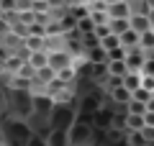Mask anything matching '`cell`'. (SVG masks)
<instances>
[{"mask_svg":"<svg viewBox=\"0 0 154 146\" xmlns=\"http://www.w3.org/2000/svg\"><path fill=\"white\" fill-rule=\"evenodd\" d=\"M75 120H77V118H75V110H72L69 105H54L51 113H49V128H62V131H67Z\"/></svg>","mask_w":154,"mask_h":146,"instance_id":"cell-2","label":"cell"},{"mask_svg":"<svg viewBox=\"0 0 154 146\" xmlns=\"http://www.w3.org/2000/svg\"><path fill=\"white\" fill-rule=\"evenodd\" d=\"M141 87L152 92V90H154V77H152V75H141Z\"/></svg>","mask_w":154,"mask_h":146,"instance_id":"cell-35","label":"cell"},{"mask_svg":"<svg viewBox=\"0 0 154 146\" xmlns=\"http://www.w3.org/2000/svg\"><path fill=\"white\" fill-rule=\"evenodd\" d=\"M108 95H110V100H113L116 105H126L128 100H131V92H128L123 85H118V87H110V90H108Z\"/></svg>","mask_w":154,"mask_h":146,"instance_id":"cell-13","label":"cell"},{"mask_svg":"<svg viewBox=\"0 0 154 146\" xmlns=\"http://www.w3.org/2000/svg\"><path fill=\"white\" fill-rule=\"evenodd\" d=\"M128 28L136 33H146L152 31V21H149V13H139V11H131L128 16Z\"/></svg>","mask_w":154,"mask_h":146,"instance_id":"cell-6","label":"cell"},{"mask_svg":"<svg viewBox=\"0 0 154 146\" xmlns=\"http://www.w3.org/2000/svg\"><path fill=\"white\" fill-rule=\"evenodd\" d=\"M139 49L146 51V49H154V28L146 33H139Z\"/></svg>","mask_w":154,"mask_h":146,"instance_id":"cell-25","label":"cell"},{"mask_svg":"<svg viewBox=\"0 0 154 146\" xmlns=\"http://www.w3.org/2000/svg\"><path fill=\"white\" fill-rule=\"evenodd\" d=\"M131 3L128 0H121V3H113V5L105 8V13H108V18H128L131 16Z\"/></svg>","mask_w":154,"mask_h":146,"instance_id":"cell-9","label":"cell"},{"mask_svg":"<svg viewBox=\"0 0 154 146\" xmlns=\"http://www.w3.org/2000/svg\"><path fill=\"white\" fill-rule=\"evenodd\" d=\"M31 3H44V0H31Z\"/></svg>","mask_w":154,"mask_h":146,"instance_id":"cell-41","label":"cell"},{"mask_svg":"<svg viewBox=\"0 0 154 146\" xmlns=\"http://www.w3.org/2000/svg\"><path fill=\"white\" fill-rule=\"evenodd\" d=\"M118 41H121L123 49H134V46H139V33L128 28V31H123L121 36H118Z\"/></svg>","mask_w":154,"mask_h":146,"instance_id":"cell-18","label":"cell"},{"mask_svg":"<svg viewBox=\"0 0 154 146\" xmlns=\"http://www.w3.org/2000/svg\"><path fill=\"white\" fill-rule=\"evenodd\" d=\"M75 77H77V69H75V67H64V69L57 72V80H59L62 85H72Z\"/></svg>","mask_w":154,"mask_h":146,"instance_id":"cell-21","label":"cell"},{"mask_svg":"<svg viewBox=\"0 0 154 146\" xmlns=\"http://www.w3.org/2000/svg\"><path fill=\"white\" fill-rule=\"evenodd\" d=\"M105 72H108L110 77H123L128 72V67H126L123 59H116V62H105Z\"/></svg>","mask_w":154,"mask_h":146,"instance_id":"cell-17","label":"cell"},{"mask_svg":"<svg viewBox=\"0 0 154 146\" xmlns=\"http://www.w3.org/2000/svg\"><path fill=\"white\" fill-rule=\"evenodd\" d=\"M85 59H88L90 64H105V62H108V54H105V49H100V46H90V49H85Z\"/></svg>","mask_w":154,"mask_h":146,"instance_id":"cell-12","label":"cell"},{"mask_svg":"<svg viewBox=\"0 0 154 146\" xmlns=\"http://www.w3.org/2000/svg\"><path fill=\"white\" fill-rule=\"evenodd\" d=\"M82 3H93V0H82Z\"/></svg>","mask_w":154,"mask_h":146,"instance_id":"cell-42","label":"cell"},{"mask_svg":"<svg viewBox=\"0 0 154 146\" xmlns=\"http://www.w3.org/2000/svg\"><path fill=\"white\" fill-rule=\"evenodd\" d=\"M141 136L146 138V144L152 146V144H154V126H144V128H141Z\"/></svg>","mask_w":154,"mask_h":146,"instance_id":"cell-33","label":"cell"},{"mask_svg":"<svg viewBox=\"0 0 154 146\" xmlns=\"http://www.w3.org/2000/svg\"><path fill=\"white\" fill-rule=\"evenodd\" d=\"M123 128H126V131H141L144 128V118H141V115H128L126 113V118H123Z\"/></svg>","mask_w":154,"mask_h":146,"instance_id":"cell-20","label":"cell"},{"mask_svg":"<svg viewBox=\"0 0 154 146\" xmlns=\"http://www.w3.org/2000/svg\"><path fill=\"white\" fill-rule=\"evenodd\" d=\"M141 118H144V126H154V113H149V110H146Z\"/></svg>","mask_w":154,"mask_h":146,"instance_id":"cell-36","label":"cell"},{"mask_svg":"<svg viewBox=\"0 0 154 146\" xmlns=\"http://www.w3.org/2000/svg\"><path fill=\"white\" fill-rule=\"evenodd\" d=\"M149 97H152V92H149V90H144V87H136V90L131 92V100H139V103H144V105H146V100H149Z\"/></svg>","mask_w":154,"mask_h":146,"instance_id":"cell-29","label":"cell"},{"mask_svg":"<svg viewBox=\"0 0 154 146\" xmlns=\"http://www.w3.org/2000/svg\"><path fill=\"white\" fill-rule=\"evenodd\" d=\"M44 138H46V144H49V146H67V131L51 128L49 136H44Z\"/></svg>","mask_w":154,"mask_h":146,"instance_id":"cell-16","label":"cell"},{"mask_svg":"<svg viewBox=\"0 0 154 146\" xmlns=\"http://www.w3.org/2000/svg\"><path fill=\"white\" fill-rule=\"evenodd\" d=\"M123 62H126L128 72H141V64H144V51H141L139 46L126 49V56H123Z\"/></svg>","mask_w":154,"mask_h":146,"instance_id":"cell-8","label":"cell"},{"mask_svg":"<svg viewBox=\"0 0 154 146\" xmlns=\"http://www.w3.org/2000/svg\"><path fill=\"white\" fill-rule=\"evenodd\" d=\"M123 136H126V131H123V128H116V126H110V128L105 131V138H108L110 144H118V141H123Z\"/></svg>","mask_w":154,"mask_h":146,"instance_id":"cell-27","label":"cell"},{"mask_svg":"<svg viewBox=\"0 0 154 146\" xmlns=\"http://www.w3.org/2000/svg\"><path fill=\"white\" fill-rule=\"evenodd\" d=\"M16 13V0H0V16H11Z\"/></svg>","mask_w":154,"mask_h":146,"instance_id":"cell-30","label":"cell"},{"mask_svg":"<svg viewBox=\"0 0 154 146\" xmlns=\"http://www.w3.org/2000/svg\"><path fill=\"white\" fill-rule=\"evenodd\" d=\"M98 46H100V49H105V51H110V49L121 46V41H118V36H116V33H108V36H103V38L98 41Z\"/></svg>","mask_w":154,"mask_h":146,"instance_id":"cell-23","label":"cell"},{"mask_svg":"<svg viewBox=\"0 0 154 146\" xmlns=\"http://www.w3.org/2000/svg\"><path fill=\"white\" fill-rule=\"evenodd\" d=\"M26 64L31 67L33 72L41 69V67H46V64H49V51H46V49H41V51H31V54L26 56Z\"/></svg>","mask_w":154,"mask_h":146,"instance_id":"cell-10","label":"cell"},{"mask_svg":"<svg viewBox=\"0 0 154 146\" xmlns=\"http://www.w3.org/2000/svg\"><path fill=\"white\" fill-rule=\"evenodd\" d=\"M141 75H152V77H154V59H146V56H144V64H141Z\"/></svg>","mask_w":154,"mask_h":146,"instance_id":"cell-34","label":"cell"},{"mask_svg":"<svg viewBox=\"0 0 154 146\" xmlns=\"http://www.w3.org/2000/svg\"><path fill=\"white\" fill-rule=\"evenodd\" d=\"M33 92L31 90H13V108H16L18 115H23V118H31L33 113Z\"/></svg>","mask_w":154,"mask_h":146,"instance_id":"cell-3","label":"cell"},{"mask_svg":"<svg viewBox=\"0 0 154 146\" xmlns=\"http://www.w3.org/2000/svg\"><path fill=\"white\" fill-rule=\"evenodd\" d=\"M108 26H110V33L121 36L123 31H128V18H108Z\"/></svg>","mask_w":154,"mask_h":146,"instance_id":"cell-19","label":"cell"},{"mask_svg":"<svg viewBox=\"0 0 154 146\" xmlns=\"http://www.w3.org/2000/svg\"><path fill=\"white\" fill-rule=\"evenodd\" d=\"M75 28H77V33H80V36H90L95 26H93V21H90V16H88V18H80Z\"/></svg>","mask_w":154,"mask_h":146,"instance_id":"cell-26","label":"cell"},{"mask_svg":"<svg viewBox=\"0 0 154 146\" xmlns=\"http://www.w3.org/2000/svg\"><path fill=\"white\" fill-rule=\"evenodd\" d=\"M105 54H108V62H116V59H123V56H126V49L116 46V49H110V51H105Z\"/></svg>","mask_w":154,"mask_h":146,"instance_id":"cell-32","label":"cell"},{"mask_svg":"<svg viewBox=\"0 0 154 146\" xmlns=\"http://www.w3.org/2000/svg\"><path fill=\"white\" fill-rule=\"evenodd\" d=\"M57 80V72L54 69H51V67L49 64H46V67H41V69H36V75H33V82H41V85H49V82H54Z\"/></svg>","mask_w":154,"mask_h":146,"instance_id":"cell-14","label":"cell"},{"mask_svg":"<svg viewBox=\"0 0 154 146\" xmlns=\"http://www.w3.org/2000/svg\"><path fill=\"white\" fill-rule=\"evenodd\" d=\"M46 51H49V67L54 72L64 69V67H72V62H75L67 49H46Z\"/></svg>","mask_w":154,"mask_h":146,"instance_id":"cell-4","label":"cell"},{"mask_svg":"<svg viewBox=\"0 0 154 146\" xmlns=\"http://www.w3.org/2000/svg\"><path fill=\"white\" fill-rule=\"evenodd\" d=\"M67 13H69L75 21H80V18H88L90 16V8H88V3H80V5H72Z\"/></svg>","mask_w":154,"mask_h":146,"instance_id":"cell-22","label":"cell"},{"mask_svg":"<svg viewBox=\"0 0 154 146\" xmlns=\"http://www.w3.org/2000/svg\"><path fill=\"white\" fill-rule=\"evenodd\" d=\"M141 3H144V5L149 8V11H154V0H141Z\"/></svg>","mask_w":154,"mask_h":146,"instance_id":"cell-38","label":"cell"},{"mask_svg":"<svg viewBox=\"0 0 154 146\" xmlns=\"http://www.w3.org/2000/svg\"><path fill=\"white\" fill-rule=\"evenodd\" d=\"M21 41H23V51H26V54L46 49V38H44V36H33V33H28V36L21 38Z\"/></svg>","mask_w":154,"mask_h":146,"instance_id":"cell-11","label":"cell"},{"mask_svg":"<svg viewBox=\"0 0 154 146\" xmlns=\"http://www.w3.org/2000/svg\"><path fill=\"white\" fill-rule=\"evenodd\" d=\"M152 97H154V90H152Z\"/></svg>","mask_w":154,"mask_h":146,"instance_id":"cell-43","label":"cell"},{"mask_svg":"<svg viewBox=\"0 0 154 146\" xmlns=\"http://www.w3.org/2000/svg\"><path fill=\"white\" fill-rule=\"evenodd\" d=\"M113 110H108V108H95V113H93V120H90V126H93L95 131H108L110 126H113Z\"/></svg>","mask_w":154,"mask_h":146,"instance_id":"cell-5","label":"cell"},{"mask_svg":"<svg viewBox=\"0 0 154 146\" xmlns=\"http://www.w3.org/2000/svg\"><path fill=\"white\" fill-rule=\"evenodd\" d=\"M90 21H93V26H103V23H108V13L105 11H90Z\"/></svg>","mask_w":154,"mask_h":146,"instance_id":"cell-28","label":"cell"},{"mask_svg":"<svg viewBox=\"0 0 154 146\" xmlns=\"http://www.w3.org/2000/svg\"><path fill=\"white\" fill-rule=\"evenodd\" d=\"M105 5H113V3H121V0H103Z\"/></svg>","mask_w":154,"mask_h":146,"instance_id":"cell-39","label":"cell"},{"mask_svg":"<svg viewBox=\"0 0 154 146\" xmlns=\"http://www.w3.org/2000/svg\"><path fill=\"white\" fill-rule=\"evenodd\" d=\"M146 110H149V113H154V97H149V100H146Z\"/></svg>","mask_w":154,"mask_h":146,"instance_id":"cell-37","label":"cell"},{"mask_svg":"<svg viewBox=\"0 0 154 146\" xmlns=\"http://www.w3.org/2000/svg\"><path fill=\"white\" fill-rule=\"evenodd\" d=\"M26 146H49V144H46V138L41 133H31L26 138Z\"/></svg>","mask_w":154,"mask_h":146,"instance_id":"cell-31","label":"cell"},{"mask_svg":"<svg viewBox=\"0 0 154 146\" xmlns=\"http://www.w3.org/2000/svg\"><path fill=\"white\" fill-rule=\"evenodd\" d=\"M121 85L126 87L128 92H134L136 87H141V72H126V75L121 77Z\"/></svg>","mask_w":154,"mask_h":146,"instance_id":"cell-15","label":"cell"},{"mask_svg":"<svg viewBox=\"0 0 154 146\" xmlns=\"http://www.w3.org/2000/svg\"><path fill=\"white\" fill-rule=\"evenodd\" d=\"M123 108H126V113H128V115H144V113H146V105L139 103V100H128Z\"/></svg>","mask_w":154,"mask_h":146,"instance_id":"cell-24","label":"cell"},{"mask_svg":"<svg viewBox=\"0 0 154 146\" xmlns=\"http://www.w3.org/2000/svg\"><path fill=\"white\" fill-rule=\"evenodd\" d=\"M33 100V113L31 115H44V118H49V113H51V108H54V100H51V95H33L31 97Z\"/></svg>","mask_w":154,"mask_h":146,"instance_id":"cell-7","label":"cell"},{"mask_svg":"<svg viewBox=\"0 0 154 146\" xmlns=\"http://www.w3.org/2000/svg\"><path fill=\"white\" fill-rule=\"evenodd\" d=\"M93 133L95 128L85 120H75L67 128V146H90L93 144Z\"/></svg>","mask_w":154,"mask_h":146,"instance_id":"cell-1","label":"cell"},{"mask_svg":"<svg viewBox=\"0 0 154 146\" xmlns=\"http://www.w3.org/2000/svg\"><path fill=\"white\" fill-rule=\"evenodd\" d=\"M128 3H131V8H134V3H141V0H128Z\"/></svg>","mask_w":154,"mask_h":146,"instance_id":"cell-40","label":"cell"}]
</instances>
